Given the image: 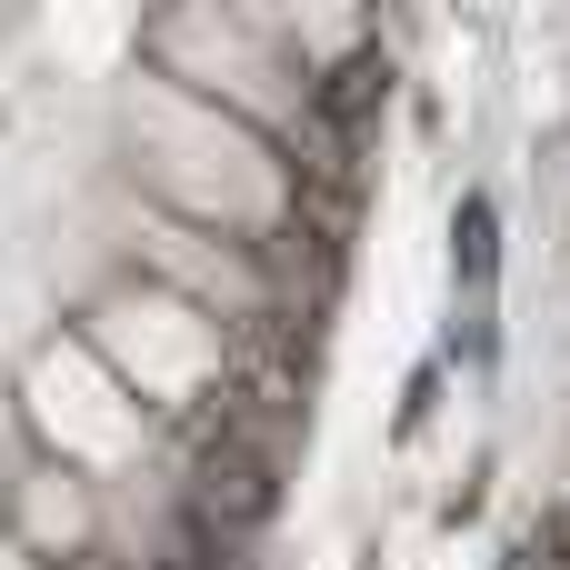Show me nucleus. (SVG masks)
<instances>
[{"label":"nucleus","instance_id":"obj_1","mask_svg":"<svg viewBox=\"0 0 570 570\" xmlns=\"http://www.w3.org/2000/svg\"><path fill=\"white\" fill-rule=\"evenodd\" d=\"M381 100H391V60H381V50H351V60L311 90V120L341 130V140H361V120H371Z\"/></svg>","mask_w":570,"mask_h":570},{"label":"nucleus","instance_id":"obj_2","mask_svg":"<svg viewBox=\"0 0 570 570\" xmlns=\"http://www.w3.org/2000/svg\"><path fill=\"white\" fill-rule=\"evenodd\" d=\"M451 271H461V291H471V311H491V281H501V210H491L481 190H461V210H451Z\"/></svg>","mask_w":570,"mask_h":570},{"label":"nucleus","instance_id":"obj_3","mask_svg":"<svg viewBox=\"0 0 570 570\" xmlns=\"http://www.w3.org/2000/svg\"><path fill=\"white\" fill-rule=\"evenodd\" d=\"M511 570H570V541H531V551H521Z\"/></svg>","mask_w":570,"mask_h":570}]
</instances>
